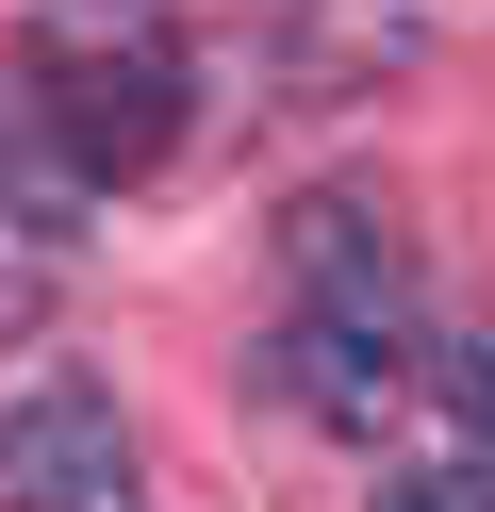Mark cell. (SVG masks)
<instances>
[{"mask_svg":"<svg viewBox=\"0 0 495 512\" xmlns=\"http://www.w3.org/2000/svg\"><path fill=\"white\" fill-rule=\"evenodd\" d=\"M0 512H149V463L99 380H33L0 413Z\"/></svg>","mask_w":495,"mask_h":512,"instance_id":"cell-1","label":"cell"},{"mask_svg":"<svg viewBox=\"0 0 495 512\" xmlns=\"http://www.w3.org/2000/svg\"><path fill=\"white\" fill-rule=\"evenodd\" d=\"M33 83H50V133H66L83 182H132V166L182 149V67L165 50H50Z\"/></svg>","mask_w":495,"mask_h":512,"instance_id":"cell-2","label":"cell"},{"mask_svg":"<svg viewBox=\"0 0 495 512\" xmlns=\"http://www.w3.org/2000/svg\"><path fill=\"white\" fill-rule=\"evenodd\" d=\"M281 248H297V314H347V331H396V347H413V248H396V215L314 199Z\"/></svg>","mask_w":495,"mask_h":512,"instance_id":"cell-3","label":"cell"},{"mask_svg":"<svg viewBox=\"0 0 495 512\" xmlns=\"http://www.w3.org/2000/svg\"><path fill=\"white\" fill-rule=\"evenodd\" d=\"M396 380H413V347H396V331H347V314H297V331H281V397L330 413V430H380Z\"/></svg>","mask_w":495,"mask_h":512,"instance_id":"cell-4","label":"cell"},{"mask_svg":"<svg viewBox=\"0 0 495 512\" xmlns=\"http://www.w3.org/2000/svg\"><path fill=\"white\" fill-rule=\"evenodd\" d=\"M380 512H495V446H479V463H413V479H380Z\"/></svg>","mask_w":495,"mask_h":512,"instance_id":"cell-5","label":"cell"},{"mask_svg":"<svg viewBox=\"0 0 495 512\" xmlns=\"http://www.w3.org/2000/svg\"><path fill=\"white\" fill-rule=\"evenodd\" d=\"M446 397H462V430L495 446V347H462V364H446Z\"/></svg>","mask_w":495,"mask_h":512,"instance_id":"cell-6","label":"cell"},{"mask_svg":"<svg viewBox=\"0 0 495 512\" xmlns=\"http://www.w3.org/2000/svg\"><path fill=\"white\" fill-rule=\"evenodd\" d=\"M0 182H17V116H0Z\"/></svg>","mask_w":495,"mask_h":512,"instance_id":"cell-7","label":"cell"}]
</instances>
